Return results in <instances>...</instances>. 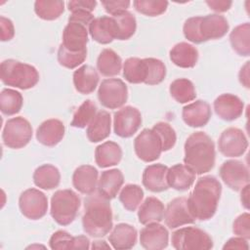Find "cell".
<instances>
[{
    "label": "cell",
    "instance_id": "4316f807",
    "mask_svg": "<svg viewBox=\"0 0 250 250\" xmlns=\"http://www.w3.org/2000/svg\"><path fill=\"white\" fill-rule=\"evenodd\" d=\"M169 55L172 62L182 68L193 67L198 60L197 49L188 42H180L176 44L170 50Z\"/></svg>",
    "mask_w": 250,
    "mask_h": 250
},
{
    "label": "cell",
    "instance_id": "ab89813d",
    "mask_svg": "<svg viewBox=\"0 0 250 250\" xmlns=\"http://www.w3.org/2000/svg\"><path fill=\"white\" fill-rule=\"evenodd\" d=\"M144 198L142 188L135 184L126 185L119 193V200L128 211H135Z\"/></svg>",
    "mask_w": 250,
    "mask_h": 250
},
{
    "label": "cell",
    "instance_id": "91938a15",
    "mask_svg": "<svg viewBox=\"0 0 250 250\" xmlns=\"http://www.w3.org/2000/svg\"><path fill=\"white\" fill-rule=\"evenodd\" d=\"M92 248L93 249H103V248L110 249V246L108 244H106V242L104 240H97V241H94Z\"/></svg>",
    "mask_w": 250,
    "mask_h": 250
},
{
    "label": "cell",
    "instance_id": "7c38bea8",
    "mask_svg": "<svg viewBox=\"0 0 250 250\" xmlns=\"http://www.w3.org/2000/svg\"><path fill=\"white\" fill-rule=\"evenodd\" d=\"M218 147L220 152L227 157H238L246 151L248 141L242 130L230 127L221 134Z\"/></svg>",
    "mask_w": 250,
    "mask_h": 250
},
{
    "label": "cell",
    "instance_id": "6f0895ef",
    "mask_svg": "<svg viewBox=\"0 0 250 250\" xmlns=\"http://www.w3.org/2000/svg\"><path fill=\"white\" fill-rule=\"evenodd\" d=\"M249 62H246V63L240 68L239 74H238V78H239V82L245 87V88H249Z\"/></svg>",
    "mask_w": 250,
    "mask_h": 250
},
{
    "label": "cell",
    "instance_id": "1f68e13d",
    "mask_svg": "<svg viewBox=\"0 0 250 250\" xmlns=\"http://www.w3.org/2000/svg\"><path fill=\"white\" fill-rule=\"evenodd\" d=\"M33 182L40 188L53 189L60 185V171L52 164H43L34 171Z\"/></svg>",
    "mask_w": 250,
    "mask_h": 250
},
{
    "label": "cell",
    "instance_id": "30bf717a",
    "mask_svg": "<svg viewBox=\"0 0 250 250\" xmlns=\"http://www.w3.org/2000/svg\"><path fill=\"white\" fill-rule=\"evenodd\" d=\"M136 155L144 162H152L159 158L162 145L158 135L151 129H144L134 141Z\"/></svg>",
    "mask_w": 250,
    "mask_h": 250
},
{
    "label": "cell",
    "instance_id": "ffe728a7",
    "mask_svg": "<svg viewBox=\"0 0 250 250\" xmlns=\"http://www.w3.org/2000/svg\"><path fill=\"white\" fill-rule=\"evenodd\" d=\"M91 37L100 44H108L116 39L117 28L112 17L103 16L94 19L88 29Z\"/></svg>",
    "mask_w": 250,
    "mask_h": 250
},
{
    "label": "cell",
    "instance_id": "277c9868",
    "mask_svg": "<svg viewBox=\"0 0 250 250\" xmlns=\"http://www.w3.org/2000/svg\"><path fill=\"white\" fill-rule=\"evenodd\" d=\"M0 78L7 86L27 90L37 84L39 73L33 65L9 59L1 62Z\"/></svg>",
    "mask_w": 250,
    "mask_h": 250
},
{
    "label": "cell",
    "instance_id": "4fadbf2b",
    "mask_svg": "<svg viewBox=\"0 0 250 250\" xmlns=\"http://www.w3.org/2000/svg\"><path fill=\"white\" fill-rule=\"evenodd\" d=\"M220 177L224 183L233 190H240L249 184L247 166L239 160H227L220 167Z\"/></svg>",
    "mask_w": 250,
    "mask_h": 250
},
{
    "label": "cell",
    "instance_id": "9c48e42d",
    "mask_svg": "<svg viewBox=\"0 0 250 250\" xmlns=\"http://www.w3.org/2000/svg\"><path fill=\"white\" fill-rule=\"evenodd\" d=\"M19 206L24 217L30 220H38L47 213L48 199L41 190L28 188L20 195Z\"/></svg>",
    "mask_w": 250,
    "mask_h": 250
},
{
    "label": "cell",
    "instance_id": "9f6ffc18",
    "mask_svg": "<svg viewBox=\"0 0 250 250\" xmlns=\"http://www.w3.org/2000/svg\"><path fill=\"white\" fill-rule=\"evenodd\" d=\"M90 248V241L84 235L73 236L72 244L70 249H89Z\"/></svg>",
    "mask_w": 250,
    "mask_h": 250
},
{
    "label": "cell",
    "instance_id": "f6af8a7d",
    "mask_svg": "<svg viewBox=\"0 0 250 250\" xmlns=\"http://www.w3.org/2000/svg\"><path fill=\"white\" fill-rule=\"evenodd\" d=\"M152 130L158 135L161 141L162 151H167L175 146L177 136L175 130L171 127L170 124L166 122H158L153 125Z\"/></svg>",
    "mask_w": 250,
    "mask_h": 250
},
{
    "label": "cell",
    "instance_id": "d6a6232c",
    "mask_svg": "<svg viewBox=\"0 0 250 250\" xmlns=\"http://www.w3.org/2000/svg\"><path fill=\"white\" fill-rule=\"evenodd\" d=\"M122 67V60L112 49H104L98 57L97 68L99 72L106 77L119 74Z\"/></svg>",
    "mask_w": 250,
    "mask_h": 250
},
{
    "label": "cell",
    "instance_id": "7a4b0ae2",
    "mask_svg": "<svg viewBox=\"0 0 250 250\" xmlns=\"http://www.w3.org/2000/svg\"><path fill=\"white\" fill-rule=\"evenodd\" d=\"M82 226L93 237H103L112 229V211L109 200L98 193L89 194L84 203Z\"/></svg>",
    "mask_w": 250,
    "mask_h": 250
},
{
    "label": "cell",
    "instance_id": "6da1fadb",
    "mask_svg": "<svg viewBox=\"0 0 250 250\" xmlns=\"http://www.w3.org/2000/svg\"><path fill=\"white\" fill-rule=\"evenodd\" d=\"M221 192V183L215 177L204 176L197 180L188 198L189 211L195 220L206 221L215 215Z\"/></svg>",
    "mask_w": 250,
    "mask_h": 250
},
{
    "label": "cell",
    "instance_id": "836d02e7",
    "mask_svg": "<svg viewBox=\"0 0 250 250\" xmlns=\"http://www.w3.org/2000/svg\"><path fill=\"white\" fill-rule=\"evenodd\" d=\"M229 41L232 49L243 57L250 55V24L244 22L232 29L229 34Z\"/></svg>",
    "mask_w": 250,
    "mask_h": 250
},
{
    "label": "cell",
    "instance_id": "5b68a950",
    "mask_svg": "<svg viewBox=\"0 0 250 250\" xmlns=\"http://www.w3.org/2000/svg\"><path fill=\"white\" fill-rule=\"evenodd\" d=\"M80 207L78 194L71 189L57 190L51 198V216L61 226L71 224Z\"/></svg>",
    "mask_w": 250,
    "mask_h": 250
},
{
    "label": "cell",
    "instance_id": "44dd1931",
    "mask_svg": "<svg viewBox=\"0 0 250 250\" xmlns=\"http://www.w3.org/2000/svg\"><path fill=\"white\" fill-rule=\"evenodd\" d=\"M168 167L164 164L157 163L146 167L143 173L144 187L152 192H161L169 188L167 183Z\"/></svg>",
    "mask_w": 250,
    "mask_h": 250
},
{
    "label": "cell",
    "instance_id": "ee69618b",
    "mask_svg": "<svg viewBox=\"0 0 250 250\" xmlns=\"http://www.w3.org/2000/svg\"><path fill=\"white\" fill-rule=\"evenodd\" d=\"M133 5L139 13L148 17H156L167 10L168 2L163 0H135Z\"/></svg>",
    "mask_w": 250,
    "mask_h": 250
},
{
    "label": "cell",
    "instance_id": "bcb514c9",
    "mask_svg": "<svg viewBox=\"0 0 250 250\" xmlns=\"http://www.w3.org/2000/svg\"><path fill=\"white\" fill-rule=\"evenodd\" d=\"M200 21H201V17H191L185 21L184 27H183L185 37L188 41L195 44L203 43V40L201 38L200 31H199Z\"/></svg>",
    "mask_w": 250,
    "mask_h": 250
},
{
    "label": "cell",
    "instance_id": "ba28073f",
    "mask_svg": "<svg viewBox=\"0 0 250 250\" xmlns=\"http://www.w3.org/2000/svg\"><path fill=\"white\" fill-rule=\"evenodd\" d=\"M98 99L101 104L106 108L121 107L128 99L127 85L119 78L104 79L99 87Z\"/></svg>",
    "mask_w": 250,
    "mask_h": 250
},
{
    "label": "cell",
    "instance_id": "f907efd6",
    "mask_svg": "<svg viewBox=\"0 0 250 250\" xmlns=\"http://www.w3.org/2000/svg\"><path fill=\"white\" fill-rule=\"evenodd\" d=\"M15 35V27L13 21L3 16L0 17V38L1 41H9Z\"/></svg>",
    "mask_w": 250,
    "mask_h": 250
},
{
    "label": "cell",
    "instance_id": "5bb4252c",
    "mask_svg": "<svg viewBox=\"0 0 250 250\" xmlns=\"http://www.w3.org/2000/svg\"><path fill=\"white\" fill-rule=\"evenodd\" d=\"M163 219L169 229H177L195 222L194 217L189 211L188 198L186 197H177L171 200L164 211Z\"/></svg>",
    "mask_w": 250,
    "mask_h": 250
},
{
    "label": "cell",
    "instance_id": "db71d44e",
    "mask_svg": "<svg viewBox=\"0 0 250 250\" xmlns=\"http://www.w3.org/2000/svg\"><path fill=\"white\" fill-rule=\"evenodd\" d=\"M248 240L241 237V236H238V237H231L229 238L226 243L225 245L223 246V249L226 250V249H248L249 248V245H248Z\"/></svg>",
    "mask_w": 250,
    "mask_h": 250
},
{
    "label": "cell",
    "instance_id": "7bdbcfd3",
    "mask_svg": "<svg viewBox=\"0 0 250 250\" xmlns=\"http://www.w3.org/2000/svg\"><path fill=\"white\" fill-rule=\"evenodd\" d=\"M87 58V50L79 51V52H72L64 48L62 44L58 50V62L61 65L73 69L78 65L82 64Z\"/></svg>",
    "mask_w": 250,
    "mask_h": 250
},
{
    "label": "cell",
    "instance_id": "83f0119b",
    "mask_svg": "<svg viewBox=\"0 0 250 250\" xmlns=\"http://www.w3.org/2000/svg\"><path fill=\"white\" fill-rule=\"evenodd\" d=\"M99 79L97 70L89 64L81 65L73 73L74 87L81 94H91L94 92L98 86Z\"/></svg>",
    "mask_w": 250,
    "mask_h": 250
},
{
    "label": "cell",
    "instance_id": "d6986e66",
    "mask_svg": "<svg viewBox=\"0 0 250 250\" xmlns=\"http://www.w3.org/2000/svg\"><path fill=\"white\" fill-rule=\"evenodd\" d=\"M229 22L224 16L211 14L201 17L199 31L203 42L211 39H219L226 35L229 30Z\"/></svg>",
    "mask_w": 250,
    "mask_h": 250
},
{
    "label": "cell",
    "instance_id": "816d5d0a",
    "mask_svg": "<svg viewBox=\"0 0 250 250\" xmlns=\"http://www.w3.org/2000/svg\"><path fill=\"white\" fill-rule=\"evenodd\" d=\"M96 5H97V2L93 0H74V1H69L67 3V8L71 13L76 11H86V12L92 13Z\"/></svg>",
    "mask_w": 250,
    "mask_h": 250
},
{
    "label": "cell",
    "instance_id": "f546056e",
    "mask_svg": "<svg viewBox=\"0 0 250 250\" xmlns=\"http://www.w3.org/2000/svg\"><path fill=\"white\" fill-rule=\"evenodd\" d=\"M122 158V149L114 142L106 141L96 147L95 161L101 168L117 165Z\"/></svg>",
    "mask_w": 250,
    "mask_h": 250
},
{
    "label": "cell",
    "instance_id": "60d3db41",
    "mask_svg": "<svg viewBox=\"0 0 250 250\" xmlns=\"http://www.w3.org/2000/svg\"><path fill=\"white\" fill-rule=\"evenodd\" d=\"M97 114V106L91 100H86L75 111L70 125L75 128H85L88 126Z\"/></svg>",
    "mask_w": 250,
    "mask_h": 250
},
{
    "label": "cell",
    "instance_id": "f35d334b",
    "mask_svg": "<svg viewBox=\"0 0 250 250\" xmlns=\"http://www.w3.org/2000/svg\"><path fill=\"white\" fill-rule=\"evenodd\" d=\"M112 18L115 21L117 28L116 39L127 40L135 34L137 28V21L136 18L132 13L125 11L120 14L112 16Z\"/></svg>",
    "mask_w": 250,
    "mask_h": 250
},
{
    "label": "cell",
    "instance_id": "680465c9",
    "mask_svg": "<svg viewBox=\"0 0 250 250\" xmlns=\"http://www.w3.org/2000/svg\"><path fill=\"white\" fill-rule=\"evenodd\" d=\"M241 190V196H240V200L242 205L248 209L249 208V184L246 185L243 188L240 189Z\"/></svg>",
    "mask_w": 250,
    "mask_h": 250
},
{
    "label": "cell",
    "instance_id": "681fc988",
    "mask_svg": "<svg viewBox=\"0 0 250 250\" xmlns=\"http://www.w3.org/2000/svg\"><path fill=\"white\" fill-rule=\"evenodd\" d=\"M102 5L104 6V10L109 13L111 16L120 14L122 12L127 11L130 6V1L128 0H104L102 1Z\"/></svg>",
    "mask_w": 250,
    "mask_h": 250
},
{
    "label": "cell",
    "instance_id": "ac0fdd59",
    "mask_svg": "<svg viewBox=\"0 0 250 250\" xmlns=\"http://www.w3.org/2000/svg\"><path fill=\"white\" fill-rule=\"evenodd\" d=\"M210 104L202 100H197L183 107L182 117L184 122L190 127H202L208 123L211 117Z\"/></svg>",
    "mask_w": 250,
    "mask_h": 250
},
{
    "label": "cell",
    "instance_id": "7402d4cb",
    "mask_svg": "<svg viewBox=\"0 0 250 250\" xmlns=\"http://www.w3.org/2000/svg\"><path fill=\"white\" fill-rule=\"evenodd\" d=\"M64 125L59 119H48L42 122L36 130L37 141L46 146H55L64 136Z\"/></svg>",
    "mask_w": 250,
    "mask_h": 250
},
{
    "label": "cell",
    "instance_id": "2e32d148",
    "mask_svg": "<svg viewBox=\"0 0 250 250\" xmlns=\"http://www.w3.org/2000/svg\"><path fill=\"white\" fill-rule=\"evenodd\" d=\"M88 32L87 25L77 21H68L62 32V45L72 52L87 50Z\"/></svg>",
    "mask_w": 250,
    "mask_h": 250
},
{
    "label": "cell",
    "instance_id": "f1b7e54d",
    "mask_svg": "<svg viewBox=\"0 0 250 250\" xmlns=\"http://www.w3.org/2000/svg\"><path fill=\"white\" fill-rule=\"evenodd\" d=\"M111 117L106 110H100L92 122L87 126V138L91 143H99L106 139L110 134Z\"/></svg>",
    "mask_w": 250,
    "mask_h": 250
},
{
    "label": "cell",
    "instance_id": "d590c367",
    "mask_svg": "<svg viewBox=\"0 0 250 250\" xmlns=\"http://www.w3.org/2000/svg\"><path fill=\"white\" fill-rule=\"evenodd\" d=\"M123 76L132 84L145 83L146 77L145 60L140 58L127 59L123 64Z\"/></svg>",
    "mask_w": 250,
    "mask_h": 250
},
{
    "label": "cell",
    "instance_id": "c3c4849f",
    "mask_svg": "<svg viewBox=\"0 0 250 250\" xmlns=\"http://www.w3.org/2000/svg\"><path fill=\"white\" fill-rule=\"evenodd\" d=\"M232 231L237 236H241L245 239L250 238V215L245 212L239 215L233 222Z\"/></svg>",
    "mask_w": 250,
    "mask_h": 250
},
{
    "label": "cell",
    "instance_id": "f5cc1de1",
    "mask_svg": "<svg viewBox=\"0 0 250 250\" xmlns=\"http://www.w3.org/2000/svg\"><path fill=\"white\" fill-rule=\"evenodd\" d=\"M94 20V16L92 13L86 12V11H76L72 12L71 15L68 18V21H77L81 22L85 25H88L91 23V21Z\"/></svg>",
    "mask_w": 250,
    "mask_h": 250
},
{
    "label": "cell",
    "instance_id": "d4e9b609",
    "mask_svg": "<svg viewBox=\"0 0 250 250\" xmlns=\"http://www.w3.org/2000/svg\"><path fill=\"white\" fill-rule=\"evenodd\" d=\"M195 173L185 164H175L168 168V186L176 190L184 191L188 189L194 183Z\"/></svg>",
    "mask_w": 250,
    "mask_h": 250
},
{
    "label": "cell",
    "instance_id": "603a6c76",
    "mask_svg": "<svg viewBox=\"0 0 250 250\" xmlns=\"http://www.w3.org/2000/svg\"><path fill=\"white\" fill-rule=\"evenodd\" d=\"M124 183V176L119 169L104 171L98 180V192L104 198L113 199Z\"/></svg>",
    "mask_w": 250,
    "mask_h": 250
},
{
    "label": "cell",
    "instance_id": "e0dca14e",
    "mask_svg": "<svg viewBox=\"0 0 250 250\" xmlns=\"http://www.w3.org/2000/svg\"><path fill=\"white\" fill-rule=\"evenodd\" d=\"M214 110L223 120L232 121L241 116L244 103L233 94H222L214 101Z\"/></svg>",
    "mask_w": 250,
    "mask_h": 250
},
{
    "label": "cell",
    "instance_id": "8992f818",
    "mask_svg": "<svg viewBox=\"0 0 250 250\" xmlns=\"http://www.w3.org/2000/svg\"><path fill=\"white\" fill-rule=\"evenodd\" d=\"M171 241L177 250H209L213 247L211 236L197 227H185L175 230Z\"/></svg>",
    "mask_w": 250,
    "mask_h": 250
},
{
    "label": "cell",
    "instance_id": "7dc6e473",
    "mask_svg": "<svg viewBox=\"0 0 250 250\" xmlns=\"http://www.w3.org/2000/svg\"><path fill=\"white\" fill-rule=\"evenodd\" d=\"M73 236L65 230H58L52 234L49 240L51 249L63 250L70 249L72 244Z\"/></svg>",
    "mask_w": 250,
    "mask_h": 250
},
{
    "label": "cell",
    "instance_id": "e575fe53",
    "mask_svg": "<svg viewBox=\"0 0 250 250\" xmlns=\"http://www.w3.org/2000/svg\"><path fill=\"white\" fill-rule=\"evenodd\" d=\"M172 98L180 103L186 104L196 98V92L193 83L187 78H178L174 80L169 88Z\"/></svg>",
    "mask_w": 250,
    "mask_h": 250
},
{
    "label": "cell",
    "instance_id": "cb8c5ba5",
    "mask_svg": "<svg viewBox=\"0 0 250 250\" xmlns=\"http://www.w3.org/2000/svg\"><path fill=\"white\" fill-rule=\"evenodd\" d=\"M98 170L92 165H81L72 175L73 187L83 194L95 192L98 185Z\"/></svg>",
    "mask_w": 250,
    "mask_h": 250
},
{
    "label": "cell",
    "instance_id": "484cf974",
    "mask_svg": "<svg viewBox=\"0 0 250 250\" xmlns=\"http://www.w3.org/2000/svg\"><path fill=\"white\" fill-rule=\"evenodd\" d=\"M137 229L125 223L116 225L108 236L112 247L117 250H127L135 246L137 242Z\"/></svg>",
    "mask_w": 250,
    "mask_h": 250
},
{
    "label": "cell",
    "instance_id": "11a10c76",
    "mask_svg": "<svg viewBox=\"0 0 250 250\" xmlns=\"http://www.w3.org/2000/svg\"><path fill=\"white\" fill-rule=\"evenodd\" d=\"M206 4L213 11L217 13H224L229 10L232 2L227 0H207Z\"/></svg>",
    "mask_w": 250,
    "mask_h": 250
},
{
    "label": "cell",
    "instance_id": "52a82bcc",
    "mask_svg": "<svg viewBox=\"0 0 250 250\" xmlns=\"http://www.w3.org/2000/svg\"><path fill=\"white\" fill-rule=\"evenodd\" d=\"M31 138L32 127L27 119L18 116L7 120L2 132L5 146L14 149L21 148L29 143Z\"/></svg>",
    "mask_w": 250,
    "mask_h": 250
},
{
    "label": "cell",
    "instance_id": "b9f144b4",
    "mask_svg": "<svg viewBox=\"0 0 250 250\" xmlns=\"http://www.w3.org/2000/svg\"><path fill=\"white\" fill-rule=\"evenodd\" d=\"M144 60L146 68L145 84L157 85L161 83L166 76V66L164 62L155 58H146Z\"/></svg>",
    "mask_w": 250,
    "mask_h": 250
},
{
    "label": "cell",
    "instance_id": "3957f363",
    "mask_svg": "<svg viewBox=\"0 0 250 250\" xmlns=\"http://www.w3.org/2000/svg\"><path fill=\"white\" fill-rule=\"evenodd\" d=\"M216 151L212 139L204 132L192 133L185 143L184 162L195 174L211 171L215 165Z\"/></svg>",
    "mask_w": 250,
    "mask_h": 250
},
{
    "label": "cell",
    "instance_id": "8d00e7d4",
    "mask_svg": "<svg viewBox=\"0 0 250 250\" xmlns=\"http://www.w3.org/2000/svg\"><path fill=\"white\" fill-rule=\"evenodd\" d=\"M64 11V2L61 0H37L34 3V12L42 20H57Z\"/></svg>",
    "mask_w": 250,
    "mask_h": 250
},
{
    "label": "cell",
    "instance_id": "4dcf8cb0",
    "mask_svg": "<svg viewBox=\"0 0 250 250\" xmlns=\"http://www.w3.org/2000/svg\"><path fill=\"white\" fill-rule=\"evenodd\" d=\"M164 205L154 196H149L141 204L138 211L139 222L143 225L159 223L164 218Z\"/></svg>",
    "mask_w": 250,
    "mask_h": 250
},
{
    "label": "cell",
    "instance_id": "9a60e30c",
    "mask_svg": "<svg viewBox=\"0 0 250 250\" xmlns=\"http://www.w3.org/2000/svg\"><path fill=\"white\" fill-rule=\"evenodd\" d=\"M169 233L167 229L158 224L151 223L146 225L140 232V243L147 250H161L168 246Z\"/></svg>",
    "mask_w": 250,
    "mask_h": 250
},
{
    "label": "cell",
    "instance_id": "74e56055",
    "mask_svg": "<svg viewBox=\"0 0 250 250\" xmlns=\"http://www.w3.org/2000/svg\"><path fill=\"white\" fill-rule=\"evenodd\" d=\"M23 103L22 96L20 92L13 89H3L0 94V109L5 115H14L21 109Z\"/></svg>",
    "mask_w": 250,
    "mask_h": 250
},
{
    "label": "cell",
    "instance_id": "8fae6325",
    "mask_svg": "<svg viewBox=\"0 0 250 250\" xmlns=\"http://www.w3.org/2000/svg\"><path fill=\"white\" fill-rule=\"evenodd\" d=\"M142 125V114L138 108L127 105L114 113L113 130L121 138L132 137Z\"/></svg>",
    "mask_w": 250,
    "mask_h": 250
}]
</instances>
